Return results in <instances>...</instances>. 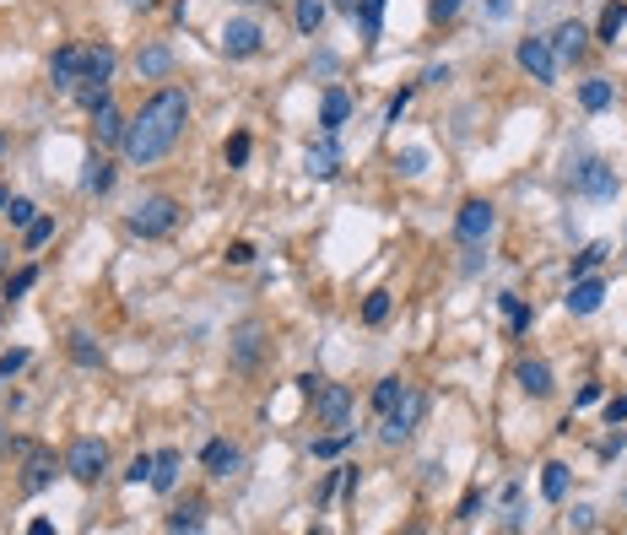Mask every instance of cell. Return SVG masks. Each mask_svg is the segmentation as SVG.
Segmentation results:
<instances>
[{
	"label": "cell",
	"instance_id": "cell-24",
	"mask_svg": "<svg viewBox=\"0 0 627 535\" xmlns=\"http://www.w3.org/2000/svg\"><path fill=\"white\" fill-rule=\"evenodd\" d=\"M622 27H627V0H606L595 38H601V43H617V38H622Z\"/></svg>",
	"mask_w": 627,
	"mask_h": 535
},
{
	"label": "cell",
	"instance_id": "cell-6",
	"mask_svg": "<svg viewBox=\"0 0 627 535\" xmlns=\"http://www.w3.org/2000/svg\"><path fill=\"white\" fill-rule=\"evenodd\" d=\"M493 222H498L493 200H466V206H460V217H455V238H460L466 249H482V244H487V233H493Z\"/></svg>",
	"mask_w": 627,
	"mask_h": 535
},
{
	"label": "cell",
	"instance_id": "cell-37",
	"mask_svg": "<svg viewBox=\"0 0 627 535\" xmlns=\"http://www.w3.org/2000/svg\"><path fill=\"white\" fill-rule=\"evenodd\" d=\"M606 254H612V249H606V244H590V249H585V254H574V276H590V271H595V265H601V260H606Z\"/></svg>",
	"mask_w": 627,
	"mask_h": 535
},
{
	"label": "cell",
	"instance_id": "cell-47",
	"mask_svg": "<svg viewBox=\"0 0 627 535\" xmlns=\"http://www.w3.org/2000/svg\"><path fill=\"white\" fill-rule=\"evenodd\" d=\"M568 525H574V530H595V509H574Z\"/></svg>",
	"mask_w": 627,
	"mask_h": 535
},
{
	"label": "cell",
	"instance_id": "cell-49",
	"mask_svg": "<svg viewBox=\"0 0 627 535\" xmlns=\"http://www.w3.org/2000/svg\"><path fill=\"white\" fill-rule=\"evenodd\" d=\"M406 103H411V87H401V92L390 97V119H401V114H406Z\"/></svg>",
	"mask_w": 627,
	"mask_h": 535
},
{
	"label": "cell",
	"instance_id": "cell-44",
	"mask_svg": "<svg viewBox=\"0 0 627 535\" xmlns=\"http://www.w3.org/2000/svg\"><path fill=\"white\" fill-rule=\"evenodd\" d=\"M16 368H27V352H5V357H0V384H5Z\"/></svg>",
	"mask_w": 627,
	"mask_h": 535
},
{
	"label": "cell",
	"instance_id": "cell-7",
	"mask_svg": "<svg viewBox=\"0 0 627 535\" xmlns=\"http://www.w3.org/2000/svg\"><path fill=\"white\" fill-rule=\"evenodd\" d=\"M574 189L579 195H590V200H617V168L612 162H601V157H590V162H579L574 168Z\"/></svg>",
	"mask_w": 627,
	"mask_h": 535
},
{
	"label": "cell",
	"instance_id": "cell-15",
	"mask_svg": "<svg viewBox=\"0 0 627 535\" xmlns=\"http://www.w3.org/2000/svg\"><path fill=\"white\" fill-rule=\"evenodd\" d=\"M200 460H206V476H211V482H227V476H233V471L244 466V455H238V449H233L227 438H211Z\"/></svg>",
	"mask_w": 627,
	"mask_h": 535
},
{
	"label": "cell",
	"instance_id": "cell-17",
	"mask_svg": "<svg viewBox=\"0 0 627 535\" xmlns=\"http://www.w3.org/2000/svg\"><path fill=\"white\" fill-rule=\"evenodd\" d=\"M514 379H520V390H525L530 401H547V395H552V368H547L541 357H525V363L514 368Z\"/></svg>",
	"mask_w": 627,
	"mask_h": 535
},
{
	"label": "cell",
	"instance_id": "cell-39",
	"mask_svg": "<svg viewBox=\"0 0 627 535\" xmlns=\"http://www.w3.org/2000/svg\"><path fill=\"white\" fill-rule=\"evenodd\" d=\"M498 303H503V314H509V325H514V330H530V309H525L514 292H503Z\"/></svg>",
	"mask_w": 627,
	"mask_h": 535
},
{
	"label": "cell",
	"instance_id": "cell-26",
	"mask_svg": "<svg viewBox=\"0 0 627 535\" xmlns=\"http://www.w3.org/2000/svg\"><path fill=\"white\" fill-rule=\"evenodd\" d=\"M579 103H585L590 114L612 108V81H606V76H590V81H579Z\"/></svg>",
	"mask_w": 627,
	"mask_h": 535
},
{
	"label": "cell",
	"instance_id": "cell-46",
	"mask_svg": "<svg viewBox=\"0 0 627 535\" xmlns=\"http://www.w3.org/2000/svg\"><path fill=\"white\" fill-rule=\"evenodd\" d=\"M606 422H612V428H617V422H627V395L606 401Z\"/></svg>",
	"mask_w": 627,
	"mask_h": 535
},
{
	"label": "cell",
	"instance_id": "cell-4",
	"mask_svg": "<svg viewBox=\"0 0 627 535\" xmlns=\"http://www.w3.org/2000/svg\"><path fill=\"white\" fill-rule=\"evenodd\" d=\"M103 471H108V444L103 438H76L70 455H65V476L81 482V487H92Z\"/></svg>",
	"mask_w": 627,
	"mask_h": 535
},
{
	"label": "cell",
	"instance_id": "cell-45",
	"mask_svg": "<svg viewBox=\"0 0 627 535\" xmlns=\"http://www.w3.org/2000/svg\"><path fill=\"white\" fill-rule=\"evenodd\" d=\"M249 260H254V244H244V238H238V244L227 249V265H249Z\"/></svg>",
	"mask_w": 627,
	"mask_h": 535
},
{
	"label": "cell",
	"instance_id": "cell-51",
	"mask_svg": "<svg viewBox=\"0 0 627 535\" xmlns=\"http://www.w3.org/2000/svg\"><path fill=\"white\" fill-rule=\"evenodd\" d=\"M476 509H482V493H471V498L460 503V520H476Z\"/></svg>",
	"mask_w": 627,
	"mask_h": 535
},
{
	"label": "cell",
	"instance_id": "cell-29",
	"mask_svg": "<svg viewBox=\"0 0 627 535\" xmlns=\"http://www.w3.org/2000/svg\"><path fill=\"white\" fill-rule=\"evenodd\" d=\"M70 357H76L81 368H97V363H103V346H97L87 330H76V336H70Z\"/></svg>",
	"mask_w": 627,
	"mask_h": 535
},
{
	"label": "cell",
	"instance_id": "cell-10",
	"mask_svg": "<svg viewBox=\"0 0 627 535\" xmlns=\"http://www.w3.org/2000/svg\"><path fill=\"white\" fill-rule=\"evenodd\" d=\"M309 401H314V417H319L325 428H346V417H352V390H346V384H330V379H325Z\"/></svg>",
	"mask_w": 627,
	"mask_h": 535
},
{
	"label": "cell",
	"instance_id": "cell-58",
	"mask_svg": "<svg viewBox=\"0 0 627 535\" xmlns=\"http://www.w3.org/2000/svg\"><path fill=\"white\" fill-rule=\"evenodd\" d=\"M0 152H5V135H0Z\"/></svg>",
	"mask_w": 627,
	"mask_h": 535
},
{
	"label": "cell",
	"instance_id": "cell-9",
	"mask_svg": "<svg viewBox=\"0 0 627 535\" xmlns=\"http://www.w3.org/2000/svg\"><path fill=\"white\" fill-rule=\"evenodd\" d=\"M260 352H265V330H260L254 319H244V325L233 330V341H227V363H233L238 374H254V368H260Z\"/></svg>",
	"mask_w": 627,
	"mask_h": 535
},
{
	"label": "cell",
	"instance_id": "cell-40",
	"mask_svg": "<svg viewBox=\"0 0 627 535\" xmlns=\"http://www.w3.org/2000/svg\"><path fill=\"white\" fill-rule=\"evenodd\" d=\"M5 217H11V227H27V222L38 217V206H32V200H22V195H11V206H5Z\"/></svg>",
	"mask_w": 627,
	"mask_h": 535
},
{
	"label": "cell",
	"instance_id": "cell-50",
	"mask_svg": "<svg viewBox=\"0 0 627 535\" xmlns=\"http://www.w3.org/2000/svg\"><path fill=\"white\" fill-rule=\"evenodd\" d=\"M595 401H601V384H585V390H579V401H574V406H595Z\"/></svg>",
	"mask_w": 627,
	"mask_h": 535
},
{
	"label": "cell",
	"instance_id": "cell-57",
	"mask_svg": "<svg viewBox=\"0 0 627 535\" xmlns=\"http://www.w3.org/2000/svg\"><path fill=\"white\" fill-rule=\"evenodd\" d=\"M254 5H276V0H254Z\"/></svg>",
	"mask_w": 627,
	"mask_h": 535
},
{
	"label": "cell",
	"instance_id": "cell-52",
	"mask_svg": "<svg viewBox=\"0 0 627 535\" xmlns=\"http://www.w3.org/2000/svg\"><path fill=\"white\" fill-rule=\"evenodd\" d=\"M5 455H11V428L0 422V460H5Z\"/></svg>",
	"mask_w": 627,
	"mask_h": 535
},
{
	"label": "cell",
	"instance_id": "cell-23",
	"mask_svg": "<svg viewBox=\"0 0 627 535\" xmlns=\"http://www.w3.org/2000/svg\"><path fill=\"white\" fill-rule=\"evenodd\" d=\"M92 119H97V141H103V146H119V141H124V114H119L114 103L92 108Z\"/></svg>",
	"mask_w": 627,
	"mask_h": 535
},
{
	"label": "cell",
	"instance_id": "cell-1",
	"mask_svg": "<svg viewBox=\"0 0 627 535\" xmlns=\"http://www.w3.org/2000/svg\"><path fill=\"white\" fill-rule=\"evenodd\" d=\"M184 125H189V97H184V87H157V92L141 103V114L124 119L119 152H124L135 168H152V162H162V157L179 146Z\"/></svg>",
	"mask_w": 627,
	"mask_h": 535
},
{
	"label": "cell",
	"instance_id": "cell-34",
	"mask_svg": "<svg viewBox=\"0 0 627 535\" xmlns=\"http://www.w3.org/2000/svg\"><path fill=\"white\" fill-rule=\"evenodd\" d=\"M346 444H352V428L330 433V438H314V460H336V455H346Z\"/></svg>",
	"mask_w": 627,
	"mask_h": 535
},
{
	"label": "cell",
	"instance_id": "cell-59",
	"mask_svg": "<svg viewBox=\"0 0 627 535\" xmlns=\"http://www.w3.org/2000/svg\"><path fill=\"white\" fill-rule=\"evenodd\" d=\"M622 498H627V493H622Z\"/></svg>",
	"mask_w": 627,
	"mask_h": 535
},
{
	"label": "cell",
	"instance_id": "cell-31",
	"mask_svg": "<svg viewBox=\"0 0 627 535\" xmlns=\"http://www.w3.org/2000/svg\"><path fill=\"white\" fill-rule=\"evenodd\" d=\"M395 173H401V179H417V173H428V146H406V152L395 157Z\"/></svg>",
	"mask_w": 627,
	"mask_h": 535
},
{
	"label": "cell",
	"instance_id": "cell-19",
	"mask_svg": "<svg viewBox=\"0 0 627 535\" xmlns=\"http://www.w3.org/2000/svg\"><path fill=\"white\" fill-rule=\"evenodd\" d=\"M585 43H590V27H585V22H563V27L552 32V49H558V60H568V65L585 54Z\"/></svg>",
	"mask_w": 627,
	"mask_h": 535
},
{
	"label": "cell",
	"instance_id": "cell-28",
	"mask_svg": "<svg viewBox=\"0 0 627 535\" xmlns=\"http://www.w3.org/2000/svg\"><path fill=\"white\" fill-rule=\"evenodd\" d=\"M292 22H298V32H319V27H325V0H298V5H292Z\"/></svg>",
	"mask_w": 627,
	"mask_h": 535
},
{
	"label": "cell",
	"instance_id": "cell-14",
	"mask_svg": "<svg viewBox=\"0 0 627 535\" xmlns=\"http://www.w3.org/2000/svg\"><path fill=\"white\" fill-rule=\"evenodd\" d=\"M135 76H141V81H168V76H173V49H168V43H146V49L135 54Z\"/></svg>",
	"mask_w": 627,
	"mask_h": 535
},
{
	"label": "cell",
	"instance_id": "cell-55",
	"mask_svg": "<svg viewBox=\"0 0 627 535\" xmlns=\"http://www.w3.org/2000/svg\"><path fill=\"white\" fill-rule=\"evenodd\" d=\"M5 206H11V189H5V184H0V211H5Z\"/></svg>",
	"mask_w": 627,
	"mask_h": 535
},
{
	"label": "cell",
	"instance_id": "cell-21",
	"mask_svg": "<svg viewBox=\"0 0 627 535\" xmlns=\"http://www.w3.org/2000/svg\"><path fill=\"white\" fill-rule=\"evenodd\" d=\"M346 114H352V97H346L341 87H325V97H319V125H325V130H341Z\"/></svg>",
	"mask_w": 627,
	"mask_h": 535
},
{
	"label": "cell",
	"instance_id": "cell-30",
	"mask_svg": "<svg viewBox=\"0 0 627 535\" xmlns=\"http://www.w3.org/2000/svg\"><path fill=\"white\" fill-rule=\"evenodd\" d=\"M357 27H363V38L373 43L379 27H384V0H363V5H357Z\"/></svg>",
	"mask_w": 627,
	"mask_h": 535
},
{
	"label": "cell",
	"instance_id": "cell-11",
	"mask_svg": "<svg viewBox=\"0 0 627 535\" xmlns=\"http://www.w3.org/2000/svg\"><path fill=\"white\" fill-rule=\"evenodd\" d=\"M303 162H309L314 179H336V173H341V141H336V130H325L319 141H309V157H303Z\"/></svg>",
	"mask_w": 627,
	"mask_h": 535
},
{
	"label": "cell",
	"instance_id": "cell-18",
	"mask_svg": "<svg viewBox=\"0 0 627 535\" xmlns=\"http://www.w3.org/2000/svg\"><path fill=\"white\" fill-rule=\"evenodd\" d=\"M114 65H119L114 43H92V49H81V81H108Z\"/></svg>",
	"mask_w": 627,
	"mask_h": 535
},
{
	"label": "cell",
	"instance_id": "cell-3",
	"mask_svg": "<svg viewBox=\"0 0 627 535\" xmlns=\"http://www.w3.org/2000/svg\"><path fill=\"white\" fill-rule=\"evenodd\" d=\"M422 411H428V395L406 384V395H401V401H395V406L384 411V428H379V444H390V449H395V444H406V438H411V433L422 428Z\"/></svg>",
	"mask_w": 627,
	"mask_h": 535
},
{
	"label": "cell",
	"instance_id": "cell-41",
	"mask_svg": "<svg viewBox=\"0 0 627 535\" xmlns=\"http://www.w3.org/2000/svg\"><path fill=\"white\" fill-rule=\"evenodd\" d=\"M227 162H233V168H244V162H249V135H244V130L227 141Z\"/></svg>",
	"mask_w": 627,
	"mask_h": 535
},
{
	"label": "cell",
	"instance_id": "cell-27",
	"mask_svg": "<svg viewBox=\"0 0 627 535\" xmlns=\"http://www.w3.org/2000/svg\"><path fill=\"white\" fill-rule=\"evenodd\" d=\"M541 498H547V503H563V498H568V466H563V460H552V466L541 471Z\"/></svg>",
	"mask_w": 627,
	"mask_h": 535
},
{
	"label": "cell",
	"instance_id": "cell-56",
	"mask_svg": "<svg viewBox=\"0 0 627 535\" xmlns=\"http://www.w3.org/2000/svg\"><path fill=\"white\" fill-rule=\"evenodd\" d=\"M5 254H11V249H5V244H0V271H5Z\"/></svg>",
	"mask_w": 627,
	"mask_h": 535
},
{
	"label": "cell",
	"instance_id": "cell-35",
	"mask_svg": "<svg viewBox=\"0 0 627 535\" xmlns=\"http://www.w3.org/2000/svg\"><path fill=\"white\" fill-rule=\"evenodd\" d=\"M390 319V292H368L363 303V325H384Z\"/></svg>",
	"mask_w": 627,
	"mask_h": 535
},
{
	"label": "cell",
	"instance_id": "cell-53",
	"mask_svg": "<svg viewBox=\"0 0 627 535\" xmlns=\"http://www.w3.org/2000/svg\"><path fill=\"white\" fill-rule=\"evenodd\" d=\"M336 5H341L346 16H357V5H363V0H336Z\"/></svg>",
	"mask_w": 627,
	"mask_h": 535
},
{
	"label": "cell",
	"instance_id": "cell-13",
	"mask_svg": "<svg viewBox=\"0 0 627 535\" xmlns=\"http://www.w3.org/2000/svg\"><path fill=\"white\" fill-rule=\"evenodd\" d=\"M606 303V281L590 271V276H574V287H568V314H595Z\"/></svg>",
	"mask_w": 627,
	"mask_h": 535
},
{
	"label": "cell",
	"instance_id": "cell-12",
	"mask_svg": "<svg viewBox=\"0 0 627 535\" xmlns=\"http://www.w3.org/2000/svg\"><path fill=\"white\" fill-rule=\"evenodd\" d=\"M49 81H54V92H70V87L81 81V49H76V43H60V49H54Z\"/></svg>",
	"mask_w": 627,
	"mask_h": 535
},
{
	"label": "cell",
	"instance_id": "cell-42",
	"mask_svg": "<svg viewBox=\"0 0 627 535\" xmlns=\"http://www.w3.org/2000/svg\"><path fill=\"white\" fill-rule=\"evenodd\" d=\"M124 482H135V487H141V482H152V455H135V460H130V471H124Z\"/></svg>",
	"mask_w": 627,
	"mask_h": 535
},
{
	"label": "cell",
	"instance_id": "cell-22",
	"mask_svg": "<svg viewBox=\"0 0 627 535\" xmlns=\"http://www.w3.org/2000/svg\"><path fill=\"white\" fill-rule=\"evenodd\" d=\"M179 449H162V455H152V482L146 487H157V493H173L179 487Z\"/></svg>",
	"mask_w": 627,
	"mask_h": 535
},
{
	"label": "cell",
	"instance_id": "cell-48",
	"mask_svg": "<svg viewBox=\"0 0 627 535\" xmlns=\"http://www.w3.org/2000/svg\"><path fill=\"white\" fill-rule=\"evenodd\" d=\"M487 16H493V22H509V16H514V0H487Z\"/></svg>",
	"mask_w": 627,
	"mask_h": 535
},
{
	"label": "cell",
	"instance_id": "cell-38",
	"mask_svg": "<svg viewBox=\"0 0 627 535\" xmlns=\"http://www.w3.org/2000/svg\"><path fill=\"white\" fill-rule=\"evenodd\" d=\"M32 281H38V265H22V271H16V276H11V281H5V298H11V303H16V298H22V292H32Z\"/></svg>",
	"mask_w": 627,
	"mask_h": 535
},
{
	"label": "cell",
	"instance_id": "cell-16",
	"mask_svg": "<svg viewBox=\"0 0 627 535\" xmlns=\"http://www.w3.org/2000/svg\"><path fill=\"white\" fill-rule=\"evenodd\" d=\"M54 471H65V466H54V455H49V449L27 444V471H22V487H27V493H43V487L54 482Z\"/></svg>",
	"mask_w": 627,
	"mask_h": 535
},
{
	"label": "cell",
	"instance_id": "cell-33",
	"mask_svg": "<svg viewBox=\"0 0 627 535\" xmlns=\"http://www.w3.org/2000/svg\"><path fill=\"white\" fill-rule=\"evenodd\" d=\"M76 103H81L87 114L103 108V103H108V81H81V87H76Z\"/></svg>",
	"mask_w": 627,
	"mask_h": 535
},
{
	"label": "cell",
	"instance_id": "cell-5",
	"mask_svg": "<svg viewBox=\"0 0 627 535\" xmlns=\"http://www.w3.org/2000/svg\"><path fill=\"white\" fill-rule=\"evenodd\" d=\"M514 60L530 70V81H541V87H552L558 81V49H552V38H520V49H514Z\"/></svg>",
	"mask_w": 627,
	"mask_h": 535
},
{
	"label": "cell",
	"instance_id": "cell-43",
	"mask_svg": "<svg viewBox=\"0 0 627 535\" xmlns=\"http://www.w3.org/2000/svg\"><path fill=\"white\" fill-rule=\"evenodd\" d=\"M460 5H466V0H433V5H428V16H433V22H455V16H460Z\"/></svg>",
	"mask_w": 627,
	"mask_h": 535
},
{
	"label": "cell",
	"instance_id": "cell-32",
	"mask_svg": "<svg viewBox=\"0 0 627 535\" xmlns=\"http://www.w3.org/2000/svg\"><path fill=\"white\" fill-rule=\"evenodd\" d=\"M401 395H406V379H379V390H373V411L384 417V411H390Z\"/></svg>",
	"mask_w": 627,
	"mask_h": 535
},
{
	"label": "cell",
	"instance_id": "cell-36",
	"mask_svg": "<svg viewBox=\"0 0 627 535\" xmlns=\"http://www.w3.org/2000/svg\"><path fill=\"white\" fill-rule=\"evenodd\" d=\"M22 233H27V249H38V244H49V238H54V217H32Z\"/></svg>",
	"mask_w": 627,
	"mask_h": 535
},
{
	"label": "cell",
	"instance_id": "cell-8",
	"mask_svg": "<svg viewBox=\"0 0 627 535\" xmlns=\"http://www.w3.org/2000/svg\"><path fill=\"white\" fill-rule=\"evenodd\" d=\"M260 43H265V27L254 16H233L222 27V54L227 60H249V54H260Z\"/></svg>",
	"mask_w": 627,
	"mask_h": 535
},
{
	"label": "cell",
	"instance_id": "cell-20",
	"mask_svg": "<svg viewBox=\"0 0 627 535\" xmlns=\"http://www.w3.org/2000/svg\"><path fill=\"white\" fill-rule=\"evenodd\" d=\"M162 525H168L173 535H184V530H189V535L206 530V503H200V498H184V503H179V509H173V514H168Z\"/></svg>",
	"mask_w": 627,
	"mask_h": 535
},
{
	"label": "cell",
	"instance_id": "cell-25",
	"mask_svg": "<svg viewBox=\"0 0 627 535\" xmlns=\"http://www.w3.org/2000/svg\"><path fill=\"white\" fill-rule=\"evenodd\" d=\"M108 184H114V162L92 152V157H87V173H81V189H87V195H103Z\"/></svg>",
	"mask_w": 627,
	"mask_h": 535
},
{
	"label": "cell",
	"instance_id": "cell-2",
	"mask_svg": "<svg viewBox=\"0 0 627 535\" xmlns=\"http://www.w3.org/2000/svg\"><path fill=\"white\" fill-rule=\"evenodd\" d=\"M173 222H179V200H173V195H146V200H135V211L124 217V227H130L135 238H162V233H173Z\"/></svg>",
	"mask_w": 627,
	"mask_h": 535
},
{
	"label": "cell",
	"instance_id": "cell-54",
	"mask_svg": "<svg viewBox=\"0 0 627 535\" xmlns=\"http://www.w3.org/2000/svg\"><path fill=\"white\" fill-rule=\"evenodd\" d=\"M124 5H130V11H152L157 0H124Z\"/></svg>",
	"mask_w": 627,
	"mask_h": 535
}]
</instances>
